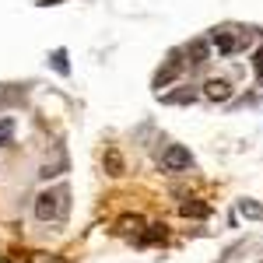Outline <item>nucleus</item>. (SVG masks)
Here are the masks:
<instances>
[{"mask_svg":"<svg viewBox=\"0 0 263 263\" xmlns=\"http://www.w3.org/2000/svg\"><path fill=\"white\" fill-rule=\"evenodd\" d=\"M162 165L168 168V172H179V168H190V165H193V155H190L182 144H172V147L162 155Z\"/></svg>","mask_w":263,"mask_h":263,"instance_id":"obj_1","label":"nucleus"},{"mask_svg":"<svg viewBox=\"0 0 263 263\" xmlns=\"http://www.w3.org/2000/svg\"><path fill=\"white\" fill-rule=\"evenodd\" d=\"M57 200H60L57 193H39V197H35V218H39V221H53L57 211H60Z\"/></svg>","mask_w":263,"mask_h":263,"instance_id":"obj_2","label":"nucleus"},{"mask_svg":"<svg viewBox=\"0 0 263 263\" xmlns=\"http://www.w3.org/2000/svg\"><path fill=\"white\" fill-rule=\"evenodd\" d=\"M179 70H182V60L172 53V57H168V63H165L162 70L155 74V81H151V84H155V88H165L168 81H176V78H179Z\"/></svg>","mask_w":263,"mask_h":263,"instance_id":"obj_3","label":"nucleus"},{"mask_svg":"<svg viewBox=\"0 0 263 263\" xmlns=\"http://www.w3.org/2000/svg\"><path fill=\"white\" fill-rule=\"evenodd\" d=\"M203 95L211 102H228L232 99V84L224 81V78H211V81L203 84Z\"/></svg>","mask_w":263,"mask_h":263,"instance_id":"obj_4","label":"nucleus"},{"mask_svg":"<svg viewBox=\"0 0 263 263\" xmlns=\"http://www.w3.org/2000/svg\"><path fill=\"white\" fill-rule=\"evenodd\" d=\"M211 42L218 46V53H224V57L239 49V39H232V35H228L224 28H214V32H211Z\"/></svg>","mask_w":263,"mask_h":263,"instance_id":"obj_5","label":"nucleus"},{"mask_svg":"<svg viewBox=\"0 0 263 263\" xmlns=\"http://www.w3.org/2000/svg\"><path fill=\"white\" fill-rule=\"evenodd\" d=\"M141 228H144L141 214H123L120 221H116V232H123V235H141Z\"/></svg>","mask_w":263,"mask_h":263,"instance_id":"obj_6","label":"nucleus"},{"mask_svg":"<svg viewBox=\"0 0 263 263\" xmlns=\"http://www.w3.org/2000/svg\"><path fill=\"white\" fill-rule=\"evenodd\" d=\"M179 211L186 214V218H207V203L193 200V197H190V200H182V203H179Z\"/></svg>","mask_w":263,"mask_h":263,"instance_id":"obj_7","label":"nucleus"},{"mask_svg":"<svg viewBox=\"0 0 263 263\" xmlns=\"http://www.w3.org/2000/svg\"><path fill=\"white\" fill-rule=\"evenodd\" d=\"M165 102L168 105H190V102H197V91H190V88L186 91H172V95H165Z\"/></svg>","mask_w":263,"mask_h":263,"instance_id":"obj_8","label":"nucleus"},{"mask_svg":"<svg viewBox=\"0 0 263 263\" xmlns=\"http://www.w3.org/2000/svg\"><path fill=\"white\" fill-rule=\"evenodd\" d=\"M186 53L193 57V63H203V60H207V42H203V39H193Z\"/></svg>","mask_w":263,"mask_h":263,"instance_id":"obj_9","label":"nucleus"},{"mask_svg":"<svg viewBox=\"0 0 263 263\" xmlns=\"http://www.w3.org/2000/svg\"><path fill=\"white\" fill-rule=\"evenodd\" d=\"M141 242H165V224H151L141 235Z\"/></svg>","mask_w":263,"mask_h":263,"instance_id":"obj_10","label":"nucleus"},{"mask_svg":"<svg viewBox=\"0 0 263 263\" xmlns=\"http://www.w3.org/2000/svg\"><path fill=\"white\" fill-rule=\"evenodd\" d=\"M11 137H14V120H11V116H4V120H0V147H4V144H11Z\"/></svg>","mask_w":263,"mask_h":263,"instance_id":"obj_11","label":"nucleus"},{"mask_svg":"<svg viewBox=\"0 0 263 263\" xmlns=\"http://www.w3.org/2000/svg\"><path fill=\"white\" fill-rule=\"evenodd\" d=\"M105 165H109V172H112V176H120V172H123V158H120V151H112V147H109V151H105Z\"/></svg>","mask_w":263,"mask_h":263,"instance_id":"obj_12","label":"nucleus"},{"mask_svg":"<svg viewBox=\"0 0 263 263\" xmlns=\"http://www.w3.org/2000/svg\"><path fill=\"white\" fill-rule=\"evenodd\" d=\"M49 60H53V67H57V74H70V63H67V49H57V53H53Z\"/></svg>","mask_w":263,"mask_h":263,"instance_id":"obj_13","label":"nucleus"},{"mask_svg":"<svg viewBox=\"0 0 263 263\" xmlns=\"http://www.w3.org/2000/svg\"><path fill=\"white\" fill-rule=\"evenodd\" d=\"M239 211H242L246 218H263V207H260V203H253V200H242V203H239Z\"/></svg>","mask_w":263,"mask_h":263,"instance_id":"obj_14","label":"nucleus"},{"mask_svg":"<svg viewBox=\"0 0 263 263\" xmlns=\"http://www.w3.org/2000/svg\"><path fill=\"white\" fill-rule=\"evenodd\" d=\"M253 67H256V81L263 84V46L256 49V57H253Z\"/></svg>","mask_w":263,"mask_h":263,"instance_id":"obj_15","label":"nucleus"},{"mask_svg":"<svg viewBox=\"0 0 263 263\" xmlns=\"http://www.w3.org/2000/svg\"><path fill=\"white\" fill-rule=\"evenodd\" d=\"M42 7H53V4H60V0H39Z\"/></svg>","mask_w":263,"mask_h":263,"instance_id":"obj_16","label":"nucleus"},{"mask_svg":"<svg viewBox=\"0 0 263 263\" xmlns=\"http://www.w3.org/2000/svg\"><path fill=\"white\" fill-rule=\"evenodd\" d=\"M260 263H263V260H260Z\"/></svg>","mask_w":263,"mask_h":263,"instance_id":"obj_17","label":"nucleus"}]
</instances>
